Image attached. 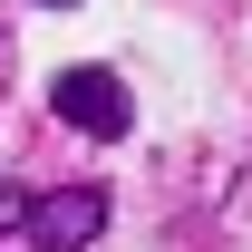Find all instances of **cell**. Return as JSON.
I'll use <instances>...</instances> for the list:
<instances>
[{
	"label": "cell",
	"instance_id": "obj_1",
	"mask_svg": "<svg viewBox=\"0 0 252 252\" xmlns=\"http://www.w3.org/2000/svg\"><path fill=\"white\" fill-rule=\"evenodd\" d=\"M97 233H107V194H97V185L30 194V214H20V243H30V252H88Z\"/></svg>",
	"mask_w": 252,
	"mask_h": 252
},
{
	"label": "cell",
	"instance_id": "obj_2",
	"mask_svg": "<svg viewBox=\"0 0 252 252\" xmlns=\"http://www.w3.org/2000/svg\"><path fill=\"white\" fill-rule=\"evenodd\" d=\"M49 107H59L78 136H126V78L117 68H68L59 88H49Z\"/></svg>",
	"mask_w": 252,
	"mask_h": 252
},
{
	"label": "cell",
	"instance_id": "obj_3",
	"mask_svg": "<svg viewBox=\"0 0 252 252\" xmlns=\"http://www.w3.org/2000/svg\"><path fill=\"white\" fill-rule=\"evenodd\" d=\"M20 214H30V185H0V243H20Z\"/></svg>",
	"mask_w": 252,
	"mask_h": 252
}]
</instances>
